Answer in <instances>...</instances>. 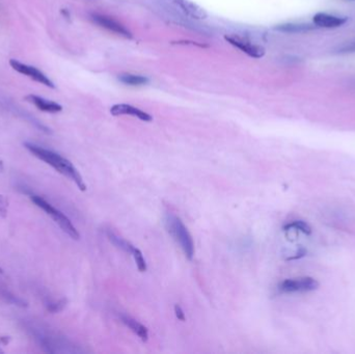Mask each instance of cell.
<instances>
[{"mask_svg": "<svg viewBox=\"0 0 355 354\" xmlns=\"http://www.w3.org/2000/svg\"><path fill=\"white\" fill-rule=\"evenodd\" d=\"M121 320L141 341H143V342H147L148 341V339H149V331H148V328L145 325L139 323L137 320L134 319V318H132V317L128 316V315L121 316Z\"/></svg>", "mask_w": 355, "mask_h": 354, "instance_id": "12", "label": "cell"}, {"mask_svg": "<svg viewBox=\"0 0 355 354\" xmlns=\"http://www.w3.org/2000/svg\"><path fill=\"white\" fill-rule=\"evenodd\" d=\"M134 261H135V264H136V267L137 269L140 271V272H145L147 271V262H146V259L143 255V253H141L138 249H136V251L133 253L132 255Z\"/></svg>", "mask_w": 355, "mask_h": 354, "instance_id": "17", "label": "cell"}, {"mask_svg": "<svg viewBox=\"0 0 355 354\" xmlns=\"http://www.w3.org/2000/svg\"><path fill=\"white\" fill-rule=\"evenodd\" d=\"M174 3L185 15H187L191 19L205 20L208 17L207 12L203 8L190 2V0H174Z\"/></svg>", "mask_w": 355, "mask_h": 354, "instance_id": "10", "label": "cell"}, {"mask_svg": "<svg viewBox=\"0 0 355 354\" xmlns=\"http://www.w3.org/2000/svg\"><path fill=\"white\" fill-rule=\"evenodd\" d=\"M348 21L346 17H339L326 13H318L314 16V24L318 27L337 28L343 26Z\"/></svg>", "mask_w": 355, "mask_h": 354, "instance_id": "9", "label": "cell"}, {"mask_svg": "<svg viewBox=\"0 0 355 354\" xmlns=\"http://www.w3.org/2000/svg\"><path fill=\"white\" fill-rule=\"evenodd\" d=\"M174 315L178 318V320H180L182 322H184L186 320L185 314H184V312L180 305H178V304L174 305Z\"/></svg>", "mask_w": 355, "mask_h": 354, "instance_id": "20", "label": "cell"}, {"mask_svg": "<svg viewBox=\"0 0 355 354\" xmlns=\"http://www.w3.org/2000/svg\"><path fill=\"white\" fill-rule=\"evenodd\" d=\"M26 100H28L29 102H31L33 105L37 106V108H39L42 112L45 113H50V114H55V113H59L62 110L61 105L53 102V101H49L46 100L42 97H38L34 95H30L26 97Z\"/></svg>", "mask_w": 355, "mask_h": 354, "instance_id": "11", "label": "cell"}, {"mask_svg": "<svg viewBox=\"0 0 355 354\" xmlns=\"http://www.w3.org/2000/svg\"><path fill=\"white\" fill-rule=\"evenodd\" d=\"M8 207H9V200L0 194V216L6 217L8 214Z\"/></svg>", "mask_w": 355, "mask_h": 354, "instance_id": "19", "label": "cell"}, {"mask_svg": "<svg viewBox=\"0 0 355 354\" xmlns=\"http://www.w3.org/2000/svg\"><path fill=\"white\" fill-rule=\"evenodd\" d=\"M30 198H31V201L35 205H37L38 207H40L41 209H43L48 215H50L52 217V219L60 227V229L65 234H68L71 238H73L75 240H78L80 238V235H79L78 231L76 230V228L73 226V224L71 223V220L62 213L61 211H59L56 208H54L51 204L46 202L41 196L31 195Z\"/></svg>", "mask_w": 355, "mask_h": 354, "instance_id": "3", "label": "cell"}, {"mask_svg": "<svg viewBox=\"0 0 355 354\" xmlns=\"http://www.w3.org/2000/svg\"><path fill=\"white\" fill-rule=\"evenodd\" d=\"M110 114L114 117L131 116V117L137 118L140 121H144V122H152L153 121V117L151 115H149L148 113L141 110L137 107H134V106H132L130 104H125V103L114 105L113 107L110 108Z\"/></svg>", "mask_w": 355, "mask_h": 354, "instance_id": "8", "label": "cell"}, {"mask_svg": "<svg viewBox=\"0 0 355 354\" xmlns=\"http://www.w3.org/2000/svg\"><path fill=\"white\" fill-rule=\"evenodd\" d=\"M165 227L172 239L182 249L185 257L191 261L195 253L194 242L191 234L189 233L183 222L174 214L168 213L165 217Z\"/></svg>", "mask_w": 355, "mask_h": 354, "instance_id": "2", "label": "cell"}, {"mask_svg": "<svg viewBox=\"0 0 355 354\" xmlns=\"http://www.w3.org/2000/svg\"><path fill=\"white\" fill-rule=\"evenodd\" d=\"M10 341H11V338H9V337H2V338H0V342H2L4 345H8L10 343Z\"/></svg>", "mask_w": 355, "mask_h": 354, "instance_id": "21", "label": "cell"}, {"mask_svg": "<svg viewBox=\"0 0 355 354\" xmlns=\"http://www.w3.org/2000/svg\"><path fill=\"white\" fill-rule=\"evenodd\" d=\"M66 305V299H61L55 303H51L48 305V309L52 313H58L60 311H62L64 308V306Z\"/></svg>", "mask_w": 355, "mask_h": 354, "instance_id": "18", "label": "cell"}, {"mask_svg": "<svg viewBox=\"0 0 355 354\" xmlns=\"http://www.w3.org/2000/svg\"><path fill=\"white\" fill-rule=\"evenodd\" d=\"M225 39L231 45L253 58H262L265 55V49L262 46L254 43L250 38L243 37L240 34H230L226 35Z\"/></svg>", "mask_w": 355, "mask_h": 354, "instance_id": "4", "label": "cell"}, {"mask_svg": "<svg viewBox=\"0 0 355 354\" xmlns=\"http://www.w3.org/2000/svg\"><path fill=\"white\" fill-rule=\"evenodd\" d=\"M283 230H285V231L295 230V231L302 232L304 234H310V228L305 223L300 222V220H296V222H293L291 224L286 225L285 227H283Z\"/></svg>", "mask_w": 355, "mask_h": 354, "instance_id": "16", "label": "cell"}, {"mask_svg": "<svg viewBox=\"0 0 355 354\" xmlns=\"http://www.w3.org/2000/svg\"><path fill=\"white\" fill-rule=\"evenodd\" d=\"M314 26L310 24H304V23H285L279 24L274 27L275 30L280 32L286 33H299V32H305L308 30H312Z\"/></svg>", "mask_w": 355, "mask_h": 354, "instance_id": "14", "label": "cell"}, {"mask_svg": "<svg viewBox=\"0 0 355 354\" xmlns=\"http://www.w3.org/2000/svg\"><path fill=\"white\" fill-rule=\"evenodd\" d=\"M119 80L127 85L131 86H140L145 85L149 82V79L145 76L141 75H134V74H121L119 75Z\"/></svg>", "mask_w": 355, "mask_h": 354, "instance_id": "15", "label": "cell"}, {"mask_svg": "<svg viewBox=\"0 0 355 354\" xmlns=\"http://www.w3.org/2000/svg\"><path fill=\"white\" fill-rule=\"evenodd\" d=\"M319 284L315 278L299 277L283 280L279 284L278 289L282 293H305L316 290Z\"/></svg>", "mask_w": 355, "mask_h": 354, "instance_id": "5", "label": "cell"}, {"mask_svg": "<svg viewBox=\"0 0 355 354\" xmlns=\"http://www.w3.org/2000/svg\"><path fill=\"white\" fill-rule=\"evenodd\" d=\"M91 18L100 27H102L104 29H107L108 31H112V32L120 35V37H123L125 39H131L132 38L131 32L125 26H123L121 23H119L118 21H116L115 19H113L110 17L101 15V14H92Z\"/></svg>", "mask_w": 355, "mask_h": 354, "instance_id": "7", "label": "cell"}, {"mask_svg": "<svg viewBox=\"0 0 355 354\" xmlns=\"http://www.w3.org/2000/svg\"><path fill=\"white\" fill-rule=\"evenodd\" d=\"M106 235H107L108 240H109L116 247H118V249L124 251L125 253L130 254V255L132 256L133 253L136 251V247H135L132 243H130L129 241L125 240V239L122 238V237H119V236H118L116 233H114L113 231H110V230L107 231V232H106Z\"/></svg>", "mask_w": 355, "mask_h": 354, "instance_id": "13", "label": "cell"}, {"mask_svg": "<svg viewBox=\"0 0 355 354\" xmlns=\"http://www.w3.org/2000/svg\"><path fill=\"white\" fill-rule=\"evenodd\" d=\"M24 146L35 157L41 159L44 162H46L47 164L52 166L54 169H56L59 173L65 175L66 178H69V179L72 180L73 182H75V184L78 186V188L81 191H85L86 190V185H85V183H84V181L82 179L80 172L72 164V162L69 161L65 158H63L59 154H57V153H55L53 151L44 149L42 147L35 146V145H32V144H29V143H26Z\"/></svg>", "mask_w": 355, "mask_h": 354, "instance_id": "1", "label": "cell"}, {"mask_svg": "<svg viewBox=\"0 0 355 354\" xmlns=\"http://www.w3.org/2000/svg\"><path fill=\"white\" fill-rule=\"evenodd\" d=\"M10 64L12 65V68L15 71H17V72H19L20 74L26 75L29 78H31L32 80H34V81L40 82V83H42V84H44V85H46L48 87L54 88L53 82L43 72H41L40 70H38L37 68L25 64V63H22V62L16 60V59H11L10 60Z\"/></svg>", "mask_w": 355, "mask_h": 354, "instance_id": "6", "label": "cell"}, {"mask_svg": "<svg viewBox=\"0 0 355 354\" xmlns=\"http://www.w3.org/2000/svg\"><path fill=\"white\" fill-rule=\"evenodd\" d=\"M4 170V162L0 160V172H2Z\"/></svg>", "mask_w": 355, "mask_h": 354, "instance_id": "22", "label": "cell"}, {"mask_svg": "<svg viewBox=\"0 0 355 354\" xmlns=\"http://www.w3.org/2000/svg\"><path fill=\"white\" fill-rule=\"evenodd\" d=\"M0 273H3V270H2V269H0Z\"/></svg>", "mask_w": 355, "mask_h": 354, "instance_id": "23", "label": "cell"}]
</instances>
